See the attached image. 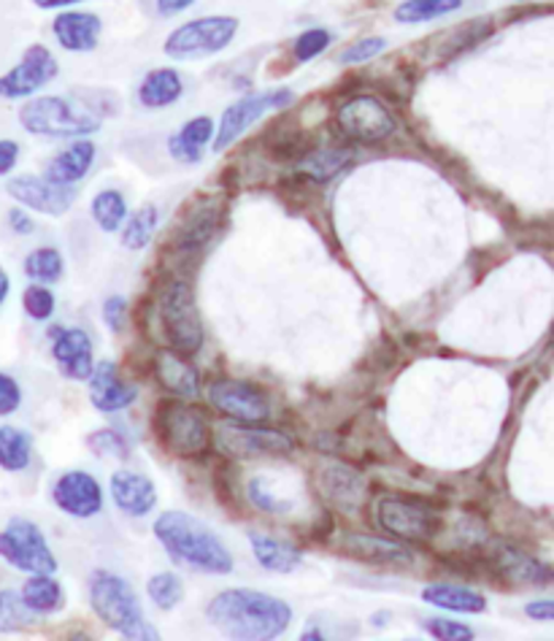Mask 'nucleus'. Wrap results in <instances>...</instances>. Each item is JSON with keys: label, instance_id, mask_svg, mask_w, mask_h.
<instances>
[{"label": "nucleus", "instance_id": "1", "mask_svg": "<svg viewBox=\"0 0 554 641\" xmlns=\"http://www.w3.org/2000/svg\"><path fill=\"white\" fill-rule=\"evenodd\" d=\"M208 622L227 639L265 641L282 637L293 620V609L268 593L233 587L219 593L206 609Z\"/></svg>", "mask_w": 554, "mask_h": 641}, {"label": "nucleus", "instance_id": "2", "mask_svg": "<svg viewBox=\"0 0 554 641\" xmlns=\"http://www.w3.org/2000/svg\"><path fill=\"white\" fill-rule=\"evenodd\" d=\"M155 536L179 566L214 576L233 571V555L219 536L186 511H162L155 522Z\"/></svg>", "mask_w": 554, "mask_h": 641}, {"label": "nucleus", "instance_id": "3", "mask_svg": "<svg viewBox=\"0 0 554 641\" xmlns=\"http://www.w3.org/2000/svg\"><path fill=\"white\" fill-rule=\"evenodd\" d=\"M90 604L95 609V615L106 622L111 631L120 633V637L133 641L160 639L157 628L144 617V609L138 604V596L131 587V582L122 580L120 574L95 571L90 576Z\"/></svg>", "mask_w": 554, "mask_h": 641}, {"label": "nucleus", "instance_id": "4", "mask_svg": "<svg viewBox=\"0 0 554 641\" xmlns=\"http://www.w3.org/2000/svg\"><path fill=\"white\" fill-rule=\"evenodd\" d=\"M20 122L27 133L46 138H81L101 131V116L60 95L27 101L20 109Z\"/></svg>", "mask_w": 554, "mask_h": 641}, {"label": "nucleus", "instance_id": "5", "mask_svg": "<svg viewBox=\"0 0 554 641\" xmlns=\"http://www.w3.org/2000/svg\"><path fill=\"white\" fill-rule=\"evenodd\" d=\"M155 434L168 452L182 458H197L212 450V425L208 417L184 401H160L155 412Z\"/></svg>", "mask_w": 554, "mask_h": 641}, {"label": "nucleus", "instance_id": "6", "mask_svg": "<svg viewBox=\"0 0 554 641\" xmlns=\"http://www.w3.org/2000/svg\"><path fill=\"white\" fill-rule=\"evenodd\" d=\"M376 522L404 541H428L443 528L441 511L414 495H382L376 501Z\"/></svg>", "mask_w": 554, "mask_h": 641}, {"label": "nucleus", "instance_id": "7", "mask_svg": "<svg viewBox=\"0 0 554 641\" xmlns=\"http://www.w3.org/2000/svg\"><path fill=\"white\" fill-rule=\"evenodd\" d=\"M160 325L168 349L190 358L203 347V325L197 317L195 295L186 282L168 284L160 301Z\"/></svg>", "mask_w": 554, "mask_h": 641}, {"label": "nucleus", "instance_id": "8", "mask_svg": "<svg viewBox=\"0 0 554 641\" xmlns=\"http://www.w3.org/2000/svg\"><path fill=\"white\" fill-rule=\"evenodd\" d=\"M238 33L236 16H201L177 27L166 41V55L173 60H197L217 55Z\"/></svg>", "mask_w": 554, "mask_h": 641}, {"label": "nucleus", "instance_id": "9", "mask_svg": "<svg viewBox=\"0 0 554 641\" xmlns=\"http://www.w3.org/2000/svg\"><path fill=\"white\" fill-rule=\"evenodd\" d=\"M0 558L25 574H55L57 571V558L52 555L44 533L36 522L25 517H14L0 530Z\"/></svg>", "mask_w": 554, "mask_h": 641}, {"label": "nucleus", "instance_id": "10", "mask_svg": "<svg viewBox=\"0 0 554 641\" xmlns=\"http://www.w3.org/2000/svg\"><path fill=\"white\" fill-rule=\"evenodd\" d=\"M338 127L347 138L360 144L387 142L395 133V120L382 101L371 95H358L343 103L336 114Z\"/></svg>", "mask_w": 554, "mask_h": 641}, {"label": "nucleus", "instance_id": "11", "mask_svg": "<svg viewBox=\"0 0 554 641\" xmlns=\"http://www.w3.org/2000/svg\"><path fill=\"white\" fill-rule=\"evenodd\" d=\"M208 401H212L214 409L236 419V423L260 425L271 417L268 395L262 393L258 384L241 382V379H217V382H212Z\"/></svg>", "mask_w": 554, "mask_h": 641}, {"label": "nucleus", "instance_id": "12", "mask_svg": "<svg viewBox=\"0 0 554 641\" xmlns=\"http://www.w3.org/2000/svg\"><path fill=\"white\" fill-rule=\"evenodd\" d=\"M293 101H295L293 90L258 92V95H247V98H241V101H236L225 114H222L214 149L217 151L227 149L244 131H247V127H252L262 114L273 112V109L290 106Z\"/></svg>", "mask_w": 554, "mask_h": 641}, {"label": "nucleus", "instance_id": "13", "mask_svg": "<svg viewBox=\"0 0 554 641\" xmlns=\"http://www.w3.org/2000/svg\"><path fill=\"white\" fill-rule=\"evenodd\" d=\"M57 71H60V66H57V60L52 57V52L46 49V46L41 44L31 46V49L22 55L20 66L0 76V98L14 101V98L36 95L41 87H46L55 79Z\"/></svg>", "mask_w": 554, "mask_h": 641}, {"label": "nucleus", "instance_id": "14", "mask_svg": "<svg viewBox=\"0 0 554 641\" xmlns=\"http://www.w3.org/2000/svg\"><path fill=\"white\" fill-rule=\"evenodd\" d=\"M5 192L22 206L33 209L38 214H49V217H60L71 209L76 190L66 184H55L46 177H33V173H22V177L9 179Z\"/></svg>", "mask_w": 554, "mask_h": 641}, {"label": "nucleus", "instance_id": "15", "mask_svg": "<svg viewBox=\"0 0 554 641\" xmlns=\"http://www.w3.org/2000/svg\"><path fill=\"white\" fill-rule=\"evenodd\" d=\"M52 501L57 504V509L79 517V520L95 517L103 509L101 482L87 471H68L52 487Z\"/></svg>", "mask_w": 554, "mask_h": 641}, {"label": "nucleus", "instance_id": "16", "mask_svg": "<svg viewBox=\"0 0 554 641\" xmlns=\"http://www.w3.org/2000/svg\"><path fill=\"white\" fill-rule=\"evenodd\" d=\"M219 445L225 452L236 454V458H262V454H290L293 452V439L279 430H262L258 425L249 428H236V425H222L219 428Z\"/></svg>", "mask_w": 554, "mask_h": 641}, {"label": "nucleus", "instance_id": "17", "mask_svg": "<svg viewBox=\"0 0 554 641\" xmlns=\"http://www.w3.org/2000/svg\"><path fill=\"white\" fill-rule=\"evenodd\" d=\"M52 355H55L57 366L68 379L74 382H84L90 379L95 369V358H92V341L81 328H52Z\"/></svg>", "mask_w": 554, "mask_h": 641}, {"label": "nucleus", "instance_id": "18", "mask_svg": "<svg viewBox=\"0 0 554 641\" xmlns=\"http://www.w3.org/2000/svg\"><path fill=\"white\" fill-rule=\"evenodd\" d=\"M111 498H114L122 515L147 517L157 506V487L149 476L136 474L131 469H120L111 474Z\"/></svg>", "mask_w": 554, "mask_h": 641}, {"label": "nucleus", "instance_id": "19", "mask_svg": "<svg viewBox=\"0 0 554 641\" xmlns=\"http://www.w3.org/2000/svg\"><path fill=\"white\" fill-rule=\"evenodd\" d=\"M138 398V387L122 382L116 366L111 360H101L90 374V401L98 412L127 409Z\"/></svg>", "mask_w": 554, "mask_h": 641}, {"label": "nucleus", "instance_id": "20", "mask_svg": "<svg viewBox=\"0 0 554 641\" xmlns=\"http://www.w3.org/2000/svg\"><path fill=\"white\" fill-rule=\"evenodd\" d=\"M343 552L360 558L365 563H376V566H395L406 569L411 566V552L404 544H395V541H384L378 536H363V533H349L343 539Z\"/></svg>", "mask_w": 554, "mask_h": 641}, {"label": "nucleus", "instance_id": "21", "mask_svg": "<svg viewBox=\"0 0 554 641\" xmlns=\"http://www.w3.org/2000/svg\"><path fill=\"white\" fill-rule=\"evenodd\" d=\"M155 374L166 390L182 398H195L201 393V376H197L195 366L186 360V355L173 352V349H162L155 358Z\"/></svg>", "mask_w": 554, "mask_h": 641}, {"label": "nucleus", "instance_id": "22", "mask_svg": "<svg viewBox=\"0 0 554 641\" xmlns=\"http://www.w3.org/2000/svg\"><path fill=\"white\" fill-rule=\"evenodd\" d=\"M57 44L68 52H92L101 38V20L87 11H66L52 25Z\"/></svg>", "mask_w": 554, "mask_h": 641}, {"label": "nucleus", "instance_id": "23", "mask_svg": "<svg viewBox=\"0 0 554 641\" xmlns=\"http://www.w3.org/2000/svg\"><path fill=\"white\" fill-rule=\"evenodd\" d=\"M92 162H95V144L92 142H74L71 147L63 149L55 160L46 166L44 177L55 184H66V188H74L81 179L90 173Z\"/></svg>", "mask_w": 554, "mask_h": 641}, {"label": "nucleus", "instance_id": "24", "mask_svg": "<svg viewBox=\"0 0 554 641\" xmlns=\"http://www.w3.org/2000/svg\"><path fill=\"white\" fill-rule=\"evenodd\" d=\"M222 225V212L219 203H212V206H201L186 217V223L179 227L177 238H173V247L177 252H197L208 244V238L214 236V230Z\"/></svg>", "mask_w": 554, "mask_h": 641}, {"label": "nucleus", "instance_id": "25", "mask_svg": "<svg viewBox=\"0 0 554 641\" xmlns=\"http://www.w3.org/2000/svg\"><path fill=\"white\" fill-rule=\"evenodd\" d=\"M249 541H252L255 558H258V563L262 569L276 571V574H290V571H295L297 566H301V561H303L301 550H295V547L287 544V541L258 533V530H249Z\"/></svg>", "mask_w": 554, "mask_h": 641}, {"label": "nucleus", "instance_id": "26", "mask_svg": "<svg viewBox=\"0 0 554 641\" xmlns=\"http://www.w3.org/2000/svg\"><path fill=\"white\" fill-rule=\"evenodd\" d=\"M184 92V81L173 68H157L144 76L142 87H138V101L147 109H166L177 103Z\"/></svg>", "mask_w": 554, "mask_h": 641}, {"label": "nucleus", "instance_id": "27", "mask_svg": "<svg viewBox=\"0 0 554 641\" xmlns=\"http://www.w3.org/2000/svg\"><path fill=\"white\" fill-rule=\"evenodd\" d=\"M214 138V122L212 116H195L190 120L177 136H171L168 142V151L177 157L179 162H197L203 157V147Z\"/></svg>", "mask_w": 554, "mask_h": 641}, {"label": "nucleus", "instance_id": "28", "mask_svg": "<svg viewBox=\"0 0 554 641\" xmlns=\"http://www.w3.org/2000/svg\"><path fill=\"white\" fill-rule=\"evenodd\" d=\"M22 601L36 615H55L66 606V591L52 574H33L20 591Z\"/></svg>", "mask_w": 554, "mask_h": 641}, {"label": "nucleus", "instance_id": "29", "mask_svg": "<svg viewBox=\"0 0 554 641\" xmlns=\"http://www.w3.org/2000/svg\"><path fill=\"white\" fill-rule=\"evenodd\" d=\"M422 601L446 611H463V615H482V611H487V598L460 585H428L422 591Z\"/></svg>", "mask_w": 554, "mask_h": 641}, {"label": "nucleus", "instance_id": "30", "mask_svg": "<svg viewBox=\"0 0 554 641\" xmlns=\"http://www.w3.org/2000/svg\"><path fill=\"white\" fill-rule=\"evenodd\" d=\"M33 458V439L25 430L14 428V425H3L0 428V469L20 474L31 465Z\"/></svg>", "mask_w": 554, "mask_h": 641}, {"label": "nucleus", "instance_id": "31", "mask_svg": "<svg viewBox=\"0 0 554 641\" xmlns=\"http://www.w3.org/2000/svg\"><path fill=\"white\" fill-rule=\"evenodd\" d=\"M157 223H160V212H157V206H151L149 203V206L138 209L127 223H122V247L131 249V252H142V249H147L151 244V238H155Z\"/></svg>", "mask_w": 554, "mask_h": 641}, {"label": "nucleus", "instance_id": "32", "mask_svg": "<svg viewBox=\"0 0 554 641\" xmlns=\"http://www.w3.org/2000/svg\"><path fill=\"white\" fill-rule=\"evenodd\" d=\"M463 5V0H404L395 9V22L400 25H419V22L441 20Z\"/></svg>", "mask_w": 554, "mask_h": 641}, {"label": "nucleus", "instance_id": "33", "mask_svg": "<svg viewBox=\"0 0 554 641\" xmlns=\"http://www.w3.org/2000/svg\"><path fill=\"white\" fill-rule=\"evenodd\" d=\"M323 491L328 493L338 506L352 509L360 501V495H363V485H360V476L354 474V471L343 469V465H330L323 474Z\"/></svg>", "mask_w": 554, "mask_h": 641}, {"label": "nucleus", "instance_id": "34", "mask_svg": "<svg viewBox=\"0 0 554 641\" xmlns=\"http://www.w3.org/2000/svg\"><path fill=\"white\" fill-rule=\"evenodd\" d=\"M92 220L98 227H103L106 233L120 230L122 223L127 220V201L122 192L116 190H103L92 198Z\"/></svg>", "mask_w": 554, "mask_h": 641}, {"label": "nucleus", "instance_id": "35", "mask_svg": "<svg viewBox=\"0 0 554 641\" xmlns=\"http://www.w3.org/2000/svg\"><path fill=\"white\" fill-rule=\"evenodd\" d=\"M36 626V611L27 609L20 593L0 591V633H20Z\"/></svg>", "mask_w": 554, "mask_h": 641}, {"label": "nucleus", "instance_id": "36", "mask_svg": "<svg viewBox=\"0 0 554 641\" xmlns=\"http://www.w3.org/2000/svg\"><path fill=\"white\" fill-rule=\"evenodd\" d=\"M349 160H352V155H349L347 149L314 151V155H308L306 160H303V173H306L314 184H323L336 177L341 168H347Z\"/></svg>", "mask_w": 554, "mask_h": 641}, {"label": "nucleus", "instance_id": "37", "mask_svg": "<svg viewBox=\"0 0 554 641\" xmlns=\"http://www.w3.org/2000/svg\"><path fill=\"white\" fill-rule=\"evenodd\" d=\"M63 271H66V260L55 247H38L25 258V273L38 284L57 282L63 279Z\"/></svg>", "mask_w": 554, "mask_h": 641}, {"label": "nucleus", "instance_id": "38", "mask_svg": "<svg viewBox=\"0 0 554 641\" xmlns=\"http://www.w3.org/2000/svg\"><path fill=\"white\" fill-rule=\"evenodd\" d=\"M147 593H149L151 604H155L157 609H162V611L177 609V606L182 604V598H184L182 580H179L177 574H171V571H162V574L151 576L149 585H147Z\"/></svg>", "mask_w": 554, "mask_h": 641}, {"label": "nucleus", "instance_id": "39", "mask_svg": "<svg viewBox=\"0 0 554 641\" xmlns=\"http://www.w3.org/2000/svg\"><path fill=\"white\" fill-rule=\"evenodd\" d=\"M87 447H90L98 458H114V460L131 458V445H127L125 436L114 428H103L87 436Z\"/></svg>", "mask_w": 554, "mask_h": 641}, {"label": "nucleus", "instance_id": "40", "mask_svg": "<svg viewBox=\"0 0 554 641\" xmlns=\"http://www.w3.org/2000/svg\"><path fill=\"white\" fill-rule=\"evenodd\" d=\"M22 306H25L27 317L36 319V323H46V319L55 314L57 301L49 288H44V284H31V288L25 290V295H22Z\"/></svg>", "mask_w": 554, "mask_h": 641}, {"label": "nucleus", "instance_id": "41", "mask_svg": "<svg viewBox=\"0 0 554 641\" xmlns=\"http://www.w3.org/2000/svg\"><path fill=\"white\" fill-rule=\"evenodd\" d=\"M330 46V33L323 31V27H312V31L301 33L295 41V60L297 63H308L317 55H323Z\"/></svg>", "mask_w": 554, "mask_h": 641}, {"label": "nucleus", "instance_id": "42", "mask_svg": "<svg viewBox=\"0 0 554 641\" xmlns=\"http://www.w3.org/2000/svg\"><path fill=\"white\" fill-rule=\"evenodd\" d=\"M384 49H387V41L384 38H376V36L363 38V41H354L352 46H347L338 60H341L343 66H360V63H369L376 55H382Z\"/></svg>", "mask_w": 554, "mask_h": 641}, {"label": "nucleus", "instance_id": "43", "mask_svg": "<svg viewBox=\"0 0 554 641\" xmlns=\"http://www.w3.org/2000/svg\"><path fill=\"white\" fill-rule=\"evenodd\" d=\"M425 631H428L433 639H441V641H471L474 639V631H471L468 626H463V622H452V620H446V617H436V620H428L425 622Z\"/></svg>", "mask_w": 554, "mask_h": 641}, {"label": "nucleus", "instance_id": "44", "mask_svg": "<svg viewBox=\"0 0 554 641\" xmlns=\"http://www.w3.org/2000/svg\"><path fill=\"white\" fill-rule=\"evenodd\" d=\"M247 493H249V501H252L255 506L262 511H290L293 509V504L290 501H282V498H276L271 491L265 487V482L260 480H252L249 482V487H247Z\"/></svg>", "mask_w": 554, "mask_h": 641}, {"label": "nucleus", "instance_id": "45", "mask_svg": "<svg viewBox=\"0 0 554 641\" xmlns=\"http://www.w3.org/2000/svg\"><path fill=\"white\" fill-rule=\"evenodd\" d=\"M22 406V387L14 376L0 371V417L14 415Z\"/></svg>", "mask_w": 554, "mask_h": 641}, {"label": "nucleus", "instance_id": "46", "mask_svg": "<svg viewBox=\"0 0 554 641\" xmlns=\"http://www.w3.org/2000/svg\"><path fill=\"white\" fill-rule=\"evenodd\" d=\"M122 317H125V299L111 295V299L103 303V319H106V325L114 330V334H120L122 330Z\"/></svg>", "mask_w": 554, "mask_h": 641}, {"label": "nucleus", "instance_id": "47", "mask_svg": "<svg viewBox=\"0 0 554 641\" xmlns=\"http://www.w3.org/2000/svg\"><path fill=\"white\" fill-rule=\"evenodd\" d=\"M20 160V144L9 142V138H0V177L9 173L11 168Z\"/></svg>", "mask_w": 554, "mask_h": 641}, {"label": "nucleus", "instance_id": "48", "mask_svg": "<svg viewBox=\"0 0 554 641\" xmlns=\"http://www.w3.org/2000/svg\"><path fill=\"white\" fill-rule=\"evenodd\" d=\"M524 615L533 617V620H541V622H550L554 620V604L550 598H541V601H530L524 606Z\"/></svg>", "mask_w": 554, "mask_h": 641}, {"label": "nucleus", "instance_id": "49", "mask_svg": "<svg viewBox=\"0 0 554 641\" xmlns=\"http://www.w3.org/2000/svg\"><path fill=\"white\" fill-rule=\"evenodd\" d=\"M9 225L14 227V230L20 233V236H31V233L36 230L33 220L27 217V214L22 212V209H11V212H9Z\"/></svg>", "mask_w": 554, "mask_h": 641}, {"label": "nucleus", "instance_id": "50", "mask_svg": "<svg viewBox=\"0 0 554 641\" xmlns=\"http://www.w3.org/2000/svg\"><path fill=\"white\" fill-rule=\"evenodd\" d=\"M192 3H195V0H157V11H160L162 16H173L179 14V11L190 9Z\"/></svg>", "mask_w": 554, "mask_h": 641}, {"label": "nucleus", "instance_id": "51", "mask_svg": "<svg viewBox=\"0 0 554 641\" xmlns=\"http://www.w3.org/2000/svg\"><path fill=\"white\" fill-rule=\"evenodd\" d=\"M38 9H68V5L81 3V0H33Z\"/></svg>", "mask_w": 554, "mask_h": 641}, {"label": "nucleus", "instance_id": "52", "mask_svg": "<svg viewBox=\"0 0 554 641\" xmlns=\"http://www.w3.org/2000/svg\"><path fill=\"white\" fill-rule=\"evenodd\" d=\"M9 288H11V282H9V273L0 268V306H3L5 299H9Z\"/></svg>", "mask_w": 554, "mask_h": 641}, {"label": "nucleus", "instance_id": "53", "mask_svg": "<svg viewBox=\"0 0 554 641\" xmlns=\"http://www.w3.org/2000/svg\"><path fill=\"white\" fill-rule=\"evenodd\" d=\"M301 639L303 641H317V639H325V637H323V631H319V628L312 626V628H306V631L301 633Z\"/></svg>", "mask_w": 554, "mask_h": 641}]
</instances>
